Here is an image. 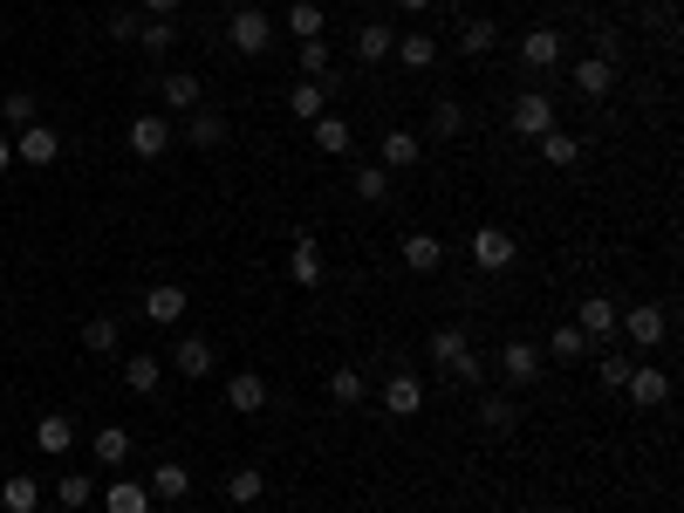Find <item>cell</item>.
I'll return each instance as SVG.
<instances>
[{"mask_svg":"<svg viewBox=\"0 0 684 513\" xmlns=\"http://www.w3.org/2000/svg\"><path fill=\"white\" fill-rule=\"evenodd\" d=\"M616 329H623L637 349H657V343L671 336V308H664V301H637L629 315H616Z\"/></svg>","mask_w":684,"mask_h":513,"instance_id":"1","label":"cell"},{"mask_svg":"<svg viewBox=\"0 0 684 513\" xmlns=\"http://www.w3.org/2000/svg\"><path fill=\"white\" fill-rule=\"evenodd\" d=\"M226 41H233V56H267L274 48V21L261 8H233V21H226Z\"/></svg>","mask_w":684,"mask_h":513,"instance_id":"2","label":"cell"},{"mask_svg":"<svg viewBox=\"0 0 684 513\" xmlns=\"http://www.w3.org/2000/svg\"><path fill=\"white\" fill-rule=\"evenodd\" d=\"M514 234L506 226H472V261H479V274H506L514 267Z\"/></svg>","mask_w":684,"mask_h":513,"instance_id":"3","label":"cell"},{"mask_svg":"<svg viewBox=\"0 0 684 513\" xmlns=\"http://www.w3.org/2000/svg\"><path fill=\"white\" fill-rule=\"evenodd\" d=\"M623 397L637 404V410H657V404H671V370H650V363H629L623 377Z\"/></svg>","mask_w":684,"mask_h":513,"instance_id":"4","label":"cell"},{"mask_svg":"<svg viewBox=\"0 0 684 513\" xmlns=\"http://www.w3.org/2000/svg\"><path fill=\"white\" fill-rule=\"evenodd\" d=\"M62 158V138L48 131V123H28V131H14V165H35V171H48Z\"/></svg>","mask_w":684,"mask_h":513,"instance_id":"5","label":"cell"},{"mask_svg":"<svg viewBox=\"0 0 684 513\" xmlns=\"http://www.w3.org/2000/svg\"><path fill=\"white\" fill-rule=\"evenodd\" d=\"M267 377L261 370H233V377H226V404H233L240 410V418H261V410H267Z\"/></svg>","mask_w":684,"mask_h":513,"instance_id":"6","label":"cell"},{"mask_svg":"<svg viewBox=\"0 0 684 513\" xmlns=\"http://www.w3.org/2000/svg\"><path fill=\"white\" fill-rule=\"evenodd\" d=\"M514 131H520V138H548V131H554V96H548V90L514 96Z\"/></svg>","mask_w":684,"mask_h":513,"instance_id":"7","label":"cell"},{"mask_svg":"<svg viewBox=\"0 0 684 513\" xmlns=\"http://www.w3.org/2000/svg\"><path fill=\"white\" fill-rule=\"evenodd\" d=\"M171 370L192 377V383H206V377L219 370V349H213L206 336H179V349H171Z\"/></svg>","mask_w":684,"mask_h":513,"instance_id":"8","label":"cell"},{"mask_svg":"<svg viewBox=\"0 0 684 513\" xmlns=\"http://www.w3.org/2000/svg\"><path fill=\"white\" fill-rule=\"evenodd\" d=\"M144 322H151V329L185 322V288H179V281H158V288H144Z\"/></svg>","mask_w":684,"mask_h":513,"instance_id":"9","label":"cell"},{"mask_svg":"<svg viewBox=\"0 0 684 513\" xmlns=\"http://www.w3.org/2000/svg\"><path fill=\"white\" fill-rule=\"evenodd\" d=\"M616 315H623V308H616L610 295H589V301L575 308V329H581L589 343H610V336H616Z\"/></svg>","mask_w":684,"mask_h":513,"instance_id":"10","label":"cell"},{"mask_svg":"<svg viewBox=\"0 0 684 513\" xmlns=\"http://www.w3.org/2000/svg\"><path fill=\"white\" fill-rule=\"evenodd\" d=\"M535 151H541V165H554V171H575L581 158H589V144H581L575 131H562V123H554L548 138H535Z\"/></svg>","mask_w":684,"mask_h":513,"instance_id":"11","label":"cell"},{"mask_svg":"<svg viewBox=\"0 0 684 513\" xmlns=\"http://www.w3.org/2000/svg\"><path fill=\"white\" fill-rule=\"evenodd\" d=\"M500 377L514 383V391H527V383H541V356H535V343H520V336L506 343V349H500Z\"/></svg>","mask_w":684,"mask_h":513,"instance_id":"12","label":"cell"},{"mask_svg":"<svg viewBox=\"0 0 684 513\" xmlns=\"http://www.w3.org/2000/svg\"><path fill=\"white\" fill-rule=\"evenodd\" d=\"M616 90V62L610 56H581L575 62V96L581 103H596V96H610Z\"/></svg>","mask_w":684,"mask_h":513,"instance_id":"13","label":"cell"},{"mask_svg":"<svg viewBox=\"0 0 684 513\" xmlns=\"http://www.w3.org/2000/svg\"><path fill=\"white\" fill-rule=\"evenodd\" d=\"M328 96H336V83H328V75H301V83L288 90V110H295L301 123H315V117L328 110Z\"/></svg>","mask_w":684,"mask_h":513,"instance_id":"14","label":"cell"},{"mask_svg":"<svg viewBox=\"0 0 684 513\" xmlns=\"http://www.w3.org/2000/svg\"><path fill=\"white\" fill-rule=\"evenodd\" d=\"M562 56H568V41L554 35V28H527V35H520V62L535 69V75H541V69H554Z\"/></svg>","mask_w":684,"mask_h":513,"instance_id":"15","label":"cell"},{"mask_svg":"<svg viewBox=\"0 0 684 513\" xmlns=\"http://www.w3.org/2000/svg\"><path fill=\"white\" fill-rule=\"evenodd\" d=\"M376 165H384V171H411V165H424V138H418V131H391L384 144H376Z\"/></svg>","mask_w":684,"mask_h":513,"instance_id":"16","label":"cell"},{"mask_svg":"<svg viewBox=\"0 0 684 513\" xmlns=\"http://www.w3.org/2000/svg\"><path fill=\"white\" fill-rule=\"evenodd\" d=\"M466 349H472L466 322H445V329H432V343H424V356H432V370H452V363H459Z\"/></svg>","mask_w":684,"mask_h":513,"instance_id":"17","label":"cell"},{"mask_svg":"<svg viewBox=\"0 0 684 513\" xmlns=\"http://www.w3.org/2000/svg\"><path fill=\"white\" fill-rule=\"evenodd\" d=\"M384 410H391V418H418V410H424V383H418L411 370H397V377L384 383Z\"/></svg>","mask_w":684,"mask_h":513,"instance_id":"18","label":"cell"},{"mask_svg":"<svg viewBox=\"0 0 684 513\" xmlns=\"http://www.w3.org/2000/svg\"><path fill=\"white\" fill-rule=\"evenodd\" d=\"M158 96H165V110H199L206 103V90H199V75H185V69H171V75H158Z\"/></svg>","mask_w":684,"mask_h":513,"instance_id":"19","label":"cell"},{"mask_svg":"<svg viewBox=\"0 0 684 513\" xmlns=\"http://www.w3.org/2000/svg\"><path fill=\"white\" fill-rule=\"evenodd\" d=\"M288 274L301 281V288H315V281L328 274V267H322V247H315V234H309V226H301V234H295V253H288Z\"/></svg>","mask_w":684,"mask_h":513,"instance_id":"20","label":"cell"},{"mask_svg":"<svg viewBox=\"0 0 684 513\" xmlns=\"http://www.w3.org/2000/svg\"><path fill=\"white\" fill-rule=\"evenodd\" d=\"M131 151H137L144 165L165 158V151H171V123H165V117H137V123H131Z\"/></svg>","mask_w":684,"mask_h":513,"instance_id":"21","label":"cell"},{"mask_svg":"<svg viewBox=\"0 0 684 513\" xmlns=\"http://www.w3.org/2000/svg\"><path fill=\"white\" fill-rule=\"evenodd\" d=\"M185 138H192L199 151H219L233 131H226V117H219V110H206V103H199V110H185Z\"/></svg>","mask_w":684,"mask_h":513,"instance_id":"22","label":"cell"},{"mask_svg":"<svg viewBox=\"0 0 684 513\" xmlns=\"http://www.w3.org/2000/svg\"><path fill=\"white\" fill-rule=\"evenodd\" d=\"M514 425H520L514 397H479V431H487V439H514Z\"/></svg>","mask_w":684,"mask_h":513,"instance_id":"23","label":"cell"},{"mask_svg":"<svg viewBox=\"0 0 684 513\" xmlns=\"http://www.w3.org/2000/svg\"><path fill=\"white\" fill-rule=\"evenodd\" d=\"M185 493H192V473L179 458H158V466H151V500H185Z\"/></svg>","mask_w":684,"mask_h":513,"instance_id":"24","label":"cell"},{"mask_svg":"<svg viewBox=\"0 0 684 513\" xmlns=\"http://www.w3.org/2000/svg\"><path fill=\"white\" fill-rule=\"evenodd\" d=\"M391 48H397V35L384 28V21H363V28H357V62H363V69L391 62Z\"/></svg>","mask_w":684,"mask_h":513,"instance_id":"25","label":"cell"},{"mask_svg":"<svg viewBox=\"0 0 684 513\" xmlns=\"http://www.w3.org/2000/svg\"><path fill=\"white\" fill-rule=\"evenodd\" d=\"M439 261H445L439 234H404V267L411 274H439Z\"/></svg>","mask_w":684,"mask_h":513,"instance_id":"26","label":"cell"},{"mask_svg":"<svg viewBox=\"0 0 684 513\" xmlns=\"http://www.w3.org/2000/svg\"><path fill=\"white\" fill-rule=\"evenodd\" d=\"M328 397H336L343 410H349V404H363V397H370V377H363L357 363H336V370H328Z\"/></svg>","mask_w":684,"mask_h":513,"instance_id":"27","label":"cell"},{"mask_svg":"<svg viewBox=\"0 0 684 513\" xmlns=\"http://www.w3.org/2000/svg\"><path fill=\"white\" fill-rule=\"evenodd\" d=\"M0 506H8V513H35V506H41V479H35V473L0 479Z\"/></svg>","mask_w":684,"mask_h":513,"instance_id":"28","label":"cell"},{"mask_svg":"<svg viewBox=\"0 0 684 513\" xmlns=\"http://www.w3.org/2000/svg\"><path fill=\"white\" fill-rule=\"evenodd\" d=\"M89 445H96V466H123V458H131V431L123 425H96Z\"/></svg>","mask_w":684,"mask_h":513,"instance_id":"29","label":"cell"},{"mask_svg":"<svg viewBox=\"0 0 684 513\" xmlns=\"http://www.w3.org/2000/svg\"><path fill=\"white\" fill-rule=\"evenodd\" d=\"M158 383H165V363H158V356H131V363H123V391L158 397Z\"/></svg>","mask_w":684,"mask_h":513,"instance_id":"30","label":"cell"},{"mask_svg":"<svg viewBox=\"0 0 684 513\" xmlns=\"http://www.w3.org/2000/svg\"><path fill=\"white\" fill-rule=\"evenodd\" d=\"M493 41H500V28H493L487 14H479V21H466V28H459V56H466V62H487V56H493Z\"/></svg>","mask_w":684,"mask_h":513,"instance_id":"31","label":"cell"},{"mask_svg":"<svg viewBox=\"0 0 684 513\" xmlns=\"http://www.w3.org/2000/svg\"><path fill=\"white\" fill-rule=\"evenodd\" d=\"M288 35L295 41H322L328 35V14L315 8V0H295V8H288Z\"/></svg>","mask_w":684,"mask_h":513,"instance_id":"32","label":"cell"},{"mask_svg":"<svg viewBox=\"0 0 684 513\" xmlns=\"http://www.w3.org/2000/svg\"><path fill=\"white\" fill-rule=\"evenodd\" d=\"M117 343H123L117 315H89V322H83V349H89V356H117Z\"/></svg>","mask_w":684,"mask_h":513,"instance_id":"33","label":"cell"},{"mask_svg":"<svg viewBox=\"0 0 684 513\" xmlns=\"http://www.w3.org/2000/svg\"><path fill=\"white\" fill-rule=\"evenodd\" d=\"M104 513H151V486H137V479H117L110 493H104Z\"/></svg>","mask_w":684,"mask_h":513,"instance_id":"34","label":"cell"},{"mask_svg":"<svg viewBox=\"0 0 684 513\" xmlns=\"http://www.w3.org/2000/svg\"><path fill=\"white\" fill-rule=\"evenodd\" d=\"M261 493H267L261 466H240V473H226V500H233V506H261Z\"/></svg>","mask_w":684,"mask_h":513,"instance_id":"35","label":"cell"},{"mask_svg":"<svg viewBox=\"0 0 684 513\" xmlns=\"http://www.w3.org/2000/svg\"><path fill=\"white\" fill-rule=\"evenodd\" d=\"M35 445H41L48 458H62V452L75 445V418H41V425H35Z\"/></svg>","mask_w":684,"mask_h":513,"instance_id":"36","label":"cell"},{"mask_svg":"<svg viewBox=\"0 0 684 513\" xmlns=\"http://www.w3.org/2000/svg\"><path fill=\"white\" fill-rule=\"evenodd\" d=\"M137 48H144L151 62H165L171 48H179V28H171V21H144V28H137Z\"/></svg>","mask_w":684,"mask_h":513,"instance_id":"37","label":"cell"},{"mask_svg":"<svg viewBox=\"0 0 684 513\" xmlns=\"http://www.w3.org/2000/svg\"><path fill=\"white\" fill-rule=\"evenodd\" d=\"M391 56H397L404 69H432V62H439V41H432V35H397Z\"/></svg>","mask_w":684,"mask_h":513,"instance_id":"38","label":"cell"},{"mask_svg":"<svg viewBox=\"0 0 684 513\" xmlns=\"http://www.w3.org/2000/svg\"><path fill=\"white\" fill-rule=\"evenodd\" d=\"M548 356H554V363H581V356H589V336H581L575 322H562V329L548 336Z\"/></svg>","mask_w":684,"mask_h":513,"instance_id":"39","label":"cell"},{"mask_svg":"<svg viewBox=\"0 0 684 513\" xmlns=\"http://www.w3.org/2000/svg\"><path fill=\"white\" fill-rule=\"evenodd\" d=\"M466 131V103L459 96H439L432 103V138H459Z\"/></svg>","mask_w":684,"mask_h":513,"instance_id":"40","label":"cell"},{"mask_svg":"<svg viewBox=\"0 0 684 513\" xmlns=\"http://www.w3.org/2000/svg\"><path fill=\"white\" fill-rule=\"evenodd\" d=\"M349 144H357V138H349V123H343V117H315V151H328V158H343Z\"/></svg>","mask_w":684,"mask_h":513,"instance_id":"41","label":"cell"},{"mask_svg":"<svg viewBox=\"0 0 684 513\" xmlns=\"http://www.w3.org/2000/svg\"><path fill=\"white\" fill-rule=\"evenodd\" d=\"M56 500H62L69 513L89 506V500H96V479H89V473H62V479H56Z\"/></svg>","mask_w":684,"mask_h":513,"instance_id":"42","label":"cell"},{"mask_svg":"<svg viewBox=\"0 0 684 513\" xmlns=\"http://www.w3.org/2000/svg\"><path fill=\"white\" fill-rule=\"evenodd\" d=\"M0 117H8L14 131H28V123H41V117H35V96H28V90H8V96H0Z\"/></svg>","mask_w":684,"mask_h":513,"instance_id":"43","label":"cell"},{"mask_svg":"<svg viewBox=\"0 0 684 513\" xmlns=\"http://www.w3.org/2000/svg\"><path fill=\"white\" fill-rule=\"evenodd\" d=\"M357 192H363L370 205H384V199H391V171H384V165H357Z\"/></svg>","mask_w":684,"mask_h":513,"instance_id":"44","label":"cell"},{"mask_svg":"<svg viewBox=\"0 0 684 513\" xmlns=\"http://www.w3.org/2000/svg\"><path fill=\"white\" fill-rule=\"evenodd\" d=\"M295 62L301 75H328V41H295Z\"/></svg>","mask_w":684,"mask_h":513,"instance_id":"45","label":"cell"},{"mask_svg":"<svg viewBox=\"0 0 684 513\" xmlns=\"http://www.w3.org/2000/svg\"><path fill=\"white\" fill-rule=\"evenodd\" d=\"M623 377H629V356H602V363H596V383H602V391H623Z\"/></svg>","mask_w":684,"mask_h":513,"instance_id":"46","label":"cell"},{"mask_svg":"<svg viewBox=\"0 0 684 513\" xmlns=\"http://www.w3.org/2000/svg\"><path fill=\"white\" fill-rule=\"evenodd\" d=\"M445 377H452V383H466V391H472V383H479V377H487V363H479V356L466 349V356H459V363H452Z\"/></svg>","mask_w":684,"mask_h":513,"instance_id":"47","label":"cell"},{"mask_svg":"<svg viewBox=\"0 0 684 513\" xmlns=\"http://www.w3.org/2000/svg\"><path fill=\"white\" fill-rule=\"evenodd\" d=\"M137 28H144V21H137L131 8H123V14H110V41H137Z\"/></svg>","mask_w":684,"mask_h":513,"instance_id":"48","label":"cell"},{"mask_svg":"<svg viewBox=\"0 0 684 513\" xmlns=\"http://www.w3.org/2000/svg\"><path fill=\"white\" fill-rule=\"evenodd\" d=\"M144 14L151 21H171V14H179V0H144Z\"/></svg>","mask_w":684,"mask_h":513,"instance_id":"49","label":"cell"},{"mask_svg":"<svg viewBox=\"0 0 684 513\" xmlns=\"http://www.w3.org/2000/svg\"><path fill=\"white\" fill-rule=\"evenodd\" d=\"M14 165V138H0V171H8Z\"/></svg>","mask_w":684,"mask_h":513,"instance_id":"50","label":"cell"},{"mask_svg":"<svg viewBox=\"0 0 684 513\" xmlns=\"http://www.w3.org/2000/svg\"><path fill=\"white\" fill-rule=\"evenodd\" d=\"M397 8H411V14H424V8H432V0H397Z\"/></svg>","mask_w":684,"mask_h":513,"instance_id":"51","label":"cell"},{"mask_svg":"<svg viewBox=\"0 0 684 513\" xmlns=\"http://www.w3.org/2000/svg\"><path fill=\"white\" fill-rule=\"evenodd\" d=\"M240 513H261V506H240Z\"/></svg>","mask_w":684,"mask_h":513,"instance_id":"52","label":"cell"},{"mask_svg":"<svg viewBox=\"0 0 684 513\" xmlns=\"http://www.w3.org/2000/svg\"><path fill=\"white\" fill-rule=\"evenodd\" d=\"M0 288H8V274H0Z\"/></svg>","mask_w":684,"mask_h":513,"instance_id":"53","label":"cell"}]
</instances>
